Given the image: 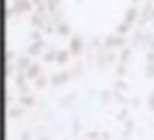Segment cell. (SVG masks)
Listing matches in <instances>:
<instances>
[{
    "label": "cell",
    "instance_id": "6da1fadb",
    "mask_svg": "<svg viewBox=\"0 0 154 140\" xmlns=\"http://www.w3.org/2000/svg\"><path fill=\"white\" fill-rule=\"evenodd\" d=\"M151 107H153V109H154V94H153V96H151Z\"/></svg>",
    "mask_w": 154,
    "mask_h": 140
}]
</instances>
